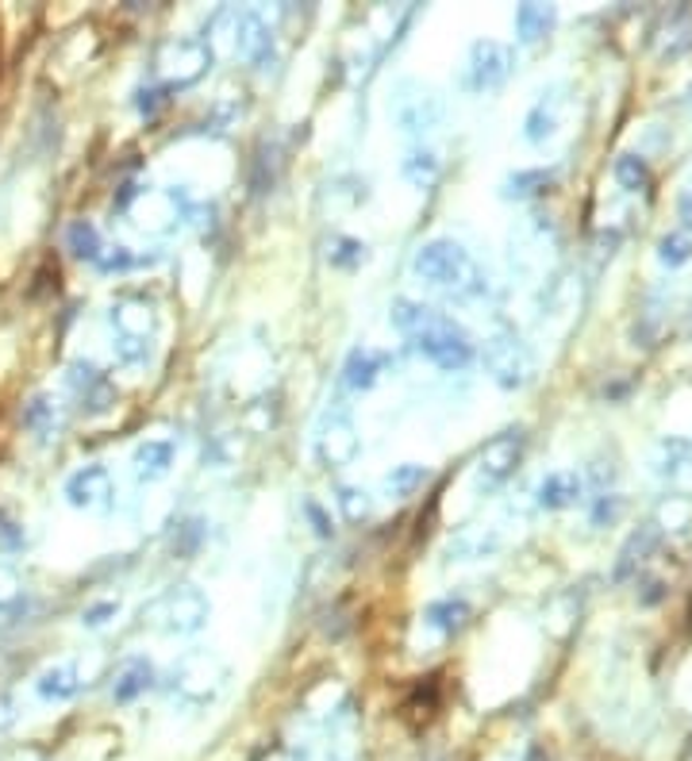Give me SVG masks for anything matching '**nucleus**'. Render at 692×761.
Instances as JSON below:
<instances>
[{
  "label": "nucleus",
  "instance_id": "4be33fe9",
  "mask_svg": "<svg viewBox=\"0 0 692 761\" xmlns=\"http://www.w3.org/2000/svg\"><path fill=\"white\" fill-rule=\"evenodd\" d=\"M400 173H404L408 185L415 189H435L442 178V162L435 150H427V146H412L404 155V162H400Z\"/></svg>",
  "mask_w": 692,
  "mask_h": 761
},
{
  "label": "nucleus",
  "instance_id": "20e7f679",
  "mask_svg": "<svg viewBox=\"0 0 692 761\" xmlns=\"http://www.w3.org/2000/svg\"><path fill=\"white\" fill-rule=\"evenodd\" d=\"M228 685V665L213 654V650H189L173 662L170 669V692L178 704L204 708L213 704Z\"/></svg>",
  "mask_w": 692,
  "mask_h": 761
},
{
  "label": "nucleus",
  "instance_id": "f257e3e1",
  "mask_svg": "<svg viewBox=\"0 0 692 761\" xmlns=\"http://www.w3.org/2000/svg\"><path fill=\"white\" fill-rule=\"evenodd\" d=\"M389 319L408 339V347L420 358H427L432 365H439V370L458 373L477 358V347H473V339L465 335V327L454 324L450 316H442V312H435L432 304L397 297L389 309Z\"/></svg>",
  "mask_w": 692,
  "mask_h": 761
},
{
  "label": "nucleus",
  "instance_id": "f03ea898",
  "mask_svg": "<svg viewBox=\"0 0 692 761\" xmlns=\"http://www.w3.org/2000/svg\"><path fill=\"white\" fill-rule=\"evenodd\" d=\"M412 274L432 285V289H442L458 300L489 297V277L481 274L473 254L462 243H454V239H432V243L420 246L412 258Z\"/></svg>",
  "mask_w": 692,
  "mask_h": 761
},
{
  "label": "nucleus",
  "instance_id": "39448f33",
  "mask_svg": "<svg viewBox=\"0 0 692 761\" xmlns=\"http://www.w3.org/2000/svg\"><path fill=\"white\" fill-rule=\"evenodd\" d=\"M389 112H392V120H397V128L408 131V135H432V131H439L442 120H447V100H442V93L435 89V85L404 77V82H397V89H392Z\"/></svg>",
  "mask_w": 692,
  "mask_h": 761
},
{
  "label": "nucleus",
  "instance_id": "72a5a7b5",
  "mask_svg": "<svg viewBox=\"0 0 692 761\" xmlns=\"http://www.w3.org/2000/svg\"><path fill=\"white\" fill-rule=\"evenodd\" d=\"M666 47H661V55L666 58H681L684 50L692 47V20L689 12H677V16H669V27H666Z\"/></svg>",
  "mask_w": 692,
  "mask_h": 761
},
{
  "label": "nucleus",
  "instance_id": "79ce46f5",
  "mask_svg": "<svg viewBox=\"0 0 692 761\" xmlns=\"http://www.w3.org/2000/svg\"><path fill=\"white\" fill-rule=\"evenodd\" d=\"M623 516V500H619L616 493H600L593 504V523L604 527V523H616V519Z\"/></svg>",
  "mask_w": 692,
  "mask_h": 761
},
{
  "label": "nucleus",
  "instance_id": "9d476101",
  "mask_svg": "<svg viewBox=\"0 0 692 761\" xmlns=\"http://www.w3.org/2000/svg\"><path fill=\"white\" fill-rule=\"evenodd\" d=\"M316 454L327 470H342V466H351L354 458H359L362 435H359V427H354L351 415L347 412L327 415L324 427H319V438H316Z\"/></svg>",
  "mask_w": 692,
  "mask_h": 761
},
{
  "label": "nucleus",
  "instance_id": "a878e982",
  "mask_svg": "<svg viewBox=\"0 0 692 761\" xmlns=\"http://www.w3.org/2000/svg\"><path fill=\"white\" fill-rule=\"evenodd\" d=\"M65 243H70L74 258H85V262H97L100 251H105V243H100V231L89 224V219H74V224H70V231H65Z\"/></svg>",
  "mask_w": 692,
  "mask_h": 761
},
{
  "label": "nucleus",
  "instance_id": "2eb2a0df",
  "mask_svg": "<svg viewBox=\"0 0 692 761\" xmlns=\"http://www.w3.org/2000/svg\"><path fill=\"white\" fill-rule=\"evenodd\" d=\"M389 365H392V358L381 354V350L354 347L351 354H347V362H342V380H347L354 392H366L381 380V373L389 370Z\"/></svg>",
  "mask_w": 692,
  "mask_h": 761
},
{
  "label": "nucleus",
  "instance_id": "aec40b11",
  "mask_svg": "<svg viewBox=\"0 0 692 761\" xmlns=\"http://www.w3.org/2000/svg\"><path fill=\"white\" fill-rule=\"evenodd\" d=\"M173 443L170 438H147V443H138L135 454H131V466H135V478L138 481H162L166 473L173 470Z\"/></svg>",
  "mask_w": 692,
  "mask_h": 761
},
{
  "label": "nucleus",
  "instance_id": "58836bf2",
  "mask_svg": "<svg viewBox=\"0 0 692 761\" xmlns=\"http://www.w3.org/2000/svg\"><path fill=\"white\" fill-rule=\"evenodd\" d=\"M684 458H689V443H681V438H669V443L658 446V470H661V473L681 470Z\"/></svg>",
  "mask_w": 692,
  "mask_h": 761
},
{
  "label": "nucleus",
  "instance_id": "6ab92c4d",
  "mask_svg": "<svg viewBox=\"0 0 692 761\" xmlns=\"http://www.w3.org/2000/svg\"><path fill=\"white\" fill-rule=\"evenodd\" d=\"M35 692H39L47 704H65L82 692V673H77L74 662H58L47 665V669L35 677Z\"/></svg>",
  "mask_w": 692,
  "mask_h": 761
},
{
  "label": "nucleus",
  "instance_id": "a211bd4d",
  "mask_svg": "<svg viewBox=\"0 0 692 761\" xmlns=\"http://www.w3.org/2000/svg\"><path fill=\"white\" fill-rule=\"evenodd\" d=\"M581 488H585V481H581L573 470H554L538 481L535 500H538V508H546V511H562V508H573V504L581 500Z\"/></svg>",
  "mask_w": 692,
  "mask_h": 761
},
{
  "label": "nucleus",
  "instance_id": "f3484780",
  "mask_svg": "<svg viewBox=\"0 0 692 761\" xmlns=\"http://www.w3.org/2000/svg\"><path fill=\"white\" fill-rule=\"evenodd\" d=\"M658 543H661L658 523H643L639 531H631L628 543H623V551H619L616 581H628V577H635L639 566H646V561H651V554L658 551Z\"/></svg>",
  "mask_w": 692,
  "mask_h": 761
},
{
  "label": "nucleus",
  "instance_id": "bb28decb",
  "mask_svg": "<svg viewBox=\"0 0 692 761\" xmlns=\"http://www.w3.org/2000/svg\"><path fill=\"white\" fill-rule=\"evenodd\" d=\"M427 478H432V473H427V466L404 462V466H397V470H392L389 478H385V488H389V496L404 500V496H415V493H420Z\"/></svg>",
  "mask_w": 692,
  "mask_h": 761
},
{
  "label": "nucleus",
  "instance_id": "7ed1b4c3",
  "mask_svg": "<svg viewBox=\"0 0 692 761\" xmlns=\"http://www.w3.org/2000/svg\"><path fill=\"white\" fill-rule=\"evenodd\" d=\"M208 616H213V604L201 589L173 584L143 607V627L166 635V639H189V635H201L208 627Z\"/></svg>",
  "mask_w": 692,
  "mask_h": 761
},
{
  "label": "nucleus",
  "instance_id": "6e6552de",
  "mask_svg": "<svg viewBox=\"0 0 692 761\" xmlns=\"http://www.w3.org/2000/svg\"><path fill=\"white\" fill-rule=\"evenodd\" d=\"M523 446H527V438H523L520 427L505 431V435H497V438H489V443H485V450H481V458H477V485L485 488V493L500 488L515 470H520Z\"/></svg>",
  "mask_w": 692,
  "mask_h": 761
},
{
  "label": "nucleus",
  "instance_id": "5701e85b",
  "mask_svg": "<svg viewBox=\"0 0 692 761\" xmlns=\"http://www.w3.org/2000/svg\"><path fill=\"white\" fill-rule=\"evenodd\" d=\"M470 604L465 600H454V596H447V600H435V604H427V612H424V624L432 627V631H439V635H458L465 624H470Z\"/></svg>",
  "mask_w": 692,
  "mask_h": 761
},
{
  "label": "nucleus",
  "instance_id": "7c9ffc66",
  "mask_svg": "<svg viewBox=\"0 0 692 761\" xmlns=\"http://www.w3.org/2000/svg\"><path fill=\"white\" fill-rule=\"evenodd\" d=\"M554 185V170H520L505 181V196H535Z\"/></svg>",
  "mask_w": 692,
  "mask_h": 761
},
{
  "label": "nucleus",
  "instance_id": "473e14b6",
  "mask_svg": "<svg viewBox=\"0 0 692 761\" xmlns=\"http://www.w3.org/2000/svg\"><path fill=\"white\" fill-rule=\"evenodd\" d=\"M339 508H342V516L351 519V523H362V519H369L374 516V496L366 493V488H354V485H342L339 488Z\"/></svg>",
  "mask_w": 692,
  "mask_h": 761
},
{
  "label": "nucleus",
  "instance_id": "b1692460",
  "mask_svg": "<svg viewBox=\"0 0 692 761\" xmlns=\"http://www.w3.org/2000/svg\"><path fill=\"white\" fill-rule=\"evenodd\" d=\"M497 535H489V531H481V527H473V531H462L458 539H450L447 546V558L454 561H473V558H489L493 551H497Z\"/></svg>",
  "mask_w": 692,
  "mask_h": 761
},
{
  "label": "nucleus",
  "instance_id": "4c0bfd02",
  "mask_svg": "<svg viewBox=\"0 0 692 761\" xmlns=\"http://www.w3.org/2000/svg\"><path fill=\"white\" fill-rule=\"evenodd\" d=\"M116 358L123 365H147L155 358V342H138V339H116Z\"/></svg>",
  "mask_w": 692,
  "mask_h": 761
},
{
  "label": "nucleus",
  "instance_id": "412c9836",
  "mask_svg": "<svg viewBox=\"0 0 692 761\" xmlns=\"http://www.w3.org/2000/svg\"><path fill=\"white\" fill-rule=\"evenodd\" d=\"M558 120H562V97H558V89H550L531 105L527 120H523V135H527L531 143H546V138H554V131H558Z\"/></svg>",
  "mask_w": 692,
  "mask_h": 761
},
{
  "label": "nucleus",
  "instance_id": "c03bdc74",
  "mask_svg": "<svg viewBox=\"0 0 692 761\" xmlns=\"http://www.w3.org/2000/svg\"><path fill=\"white\" fill-rule=\"evenodd\" d=\"M304 516H308V523H312V531H316V539H331V535H335L331 516H327V511L319 508L316 500H304Z\"/></svg>",
  "mask_w": 692,
  "mask_h": 761
},
{
  "label": "nucleus",
  "instance_id": "49530a36",
  "mask_svg": "<svg viewBox=\"0 0 692 761\" xmlns=\"http://www.w3.org/2000/svg\"><path fill=\"white\" fill-rule=\"evenodd\" d=\"M16 723V708H12L9 697H0V730H9Z\"/></svg>",
  "mask_w": 692,
  "mask_h": 761
},
{
  "label": "nucleus",
  "instance_id": "f8f14e48",
  "mask_svg": "<svg viewBox=\"0 0 692 761\" xmlns=\"http://www.w3.org/2000/svg\"><path fill=\"white\" fill-rule=\"evenodd\" d=\"M112 473L105 466H82L74 478L65 481V500L82 511H108L112 508Z\"/></svg>",
  "mask_w": 692,
  "mask_h": 761
},
{
  "label": "nucleus",
  "instance_id": "c85d7f7f",
  "mask_svg": "<svg viewBox=\"0 0 692 761\" xmlns=\"http://www.w3.org/2000/svg\"><path fill=\"white\" fill-rule=\"evenodd\" d=\"M366 258H369V246L359 243V239L331 235V243H327V262H331V266H339V269H359Z\"/></svg>",
  "mask_w": 692,
  "mask_h": 761
},
{
  "label": "nucleus",
  "instance_id": "ea45409f",
  "mask_svg": "<svg viewBox=\"0 0 692 761\" xmlns=\"http://www.w3.org/2000/svg\"><path fill=\"white\" fill-rule=\"evenodd\" d=\"M143 258H135V254L128 251V246H112V251H100V258H97V266L105 269V274H123V269H131V266H138Z\"/></svg>",
  "mask_w": 692,
  "mask_h": 761
},
{
  "label": "nucleus",
  "instance_id": "37998d69",
  "mask_svg": "<svg viewBox=\"0 0 692 761\" xmlns=\"http://www.w3.org/2000/svg\"><path fill=\"white\" fill-rule=\"evenodd\" d=\"M170 100V89L166 85H150V89H138V112L143 116H158V108Z\"/></svg>",
  "mask_w": 692,
  "mask_h": 761
},
{
  "label": "nucleus",
  "instance_id": "e433bc0d",
  "mask_svg": "<svg viewBox=\"0 0 692 761\" xmlns=\"http://www.w3.org/2000/svg\"><path fill=\"white\" fill-rule=\"evenodd\" d=\"M201 539H204V523L201 519H189V523L178 527V535H173V554H178V558H193Z\"/></svg>",
  "mask_w": 692,
  "mask_h": 761
},
{
  "label": "nucleus",
  "instance_id": "de8ad7c7",
  "mask_svg": "<svg viewBox=\"0 0 692 761\" xmlns=\"http://www.w3.org/2000/svg\"><path fill=\"white\" fill-rule=\"evenodd\" d=\"M327 761H354V753H351V750H342V746H335V750L327 753Z\"/></svg>",
  "mask_w": 692,
  "mask_h": 761
},
{
  "label": "nucleus",
  "instance_id": "2f4dec72",
  "mask_svg": "<svg viewBox=\"0 0 692 761\" xmlns=\"http://www.w3.org/2000/svg\"><path fill=\"white\" fill-rule=\"evenodd\" d=\"M692 523V500L689 496H666L658 504V531H681Z\"/></svg>",
  "mask_w": 692,
  "mask_h": 761
},
{
  "label": "nucleus",
  "instance_id": "0eeeda50",
  "mask_svg": "<svg viewBox=\"0 0 692 761\" xmlns=\"http://www.w3.org/2000/svg\"><path fill=\"white\" fill-rule=\"evenodd\" d=\"M481 365H485V373L508 392L523 389V385L535 377V354H531V347L515 331L493 335V339L485 342V350H481Z\"/></svg>",
  "mask_w": 692,
  "mask_h": 761
},
{
  "label": "nucleus",
  "instance_id": "423d86ee",
  "mask_svg": "<svg viewBox=\"0 0 692 761\" xmlns=\"http://www.w3.org/2000/svg\"><path fill=\"white\" fill-rule=\"evenodd\" d=\"M155 70L162 77L166 89H189L213 70V47L204 39H189V35H178V39H166L155 55Z\"/></svg>",
  "mask_w": 692,
  "mask_h": 761
},
{
  "label": "nucleus",
  "instance_id": "1a4fd4ad",
  "mask_svg": "<svg viewBox=\"0 0 692 761\" xmlns=\"http://www.w3.org/2000/svg\"><path fill=\"white\" fill-rule=\"evenodd\" d=\"M512 47L497 39H477L470 47V62H465V77H470V89L493 93L512 77Z\"/></svg>",
  "mask_w": 692,
  "mask_h": 761
},
{
  "label": "nucleus",
  "instance_id": "4468645a",
  "mask_svg": "<svg viewBox=\"0 0 692 761\" xmlns=\"http://www.w3.org/2000/svg\"><path fill=\"white\" fill-rule=\"evenodd\" d=\"M112 327H116V339L155 342V335H158L155 304H150V300H120V304H112Z\"/></svg>",
  "mask_w": 692,
  "mask_h": 761
},
{
  "label": "nucleus",
  "instance_id": "c756f323",
  "mask_svg": "<svg viewBox=\"0 0 692 761\" xmlns=\"http://www.w3.org/2000/svg\"><path fill=\"white\" fill-rule=\"evenodd\" d=\"M689 258H692V235H689V231H669V235H661V243H658V262H661V266L681 269Z\"/></svg>",
  "mask_w": 692,
  "mask_h": 761
},
{
  "label": "nucleus",
  "instance_id": "f704fd0d",
  "mask_svg": "<svg viewBox=\"0 0 692 761\" xmlns=\"http://www.w3.org/2000/svg\"><path fill=\"white\" fill-rule=\"evenodd\" d=\"M24 423L35 431V435L47 438L50 431L58 427V415H54V404H50V397H35L32 404L24 408Z\"/></svg>",
  "mask_w": 692,
  "mask_h": 761
},
{
  "label": "nucleus",
  "instance_id": "ddd939ff",
  "mask_svg": "<svg viewBox=\"0 0 692 761\" xmlns=\"http://www.w3.org/2000/svg\"><path fill=\"white\" fill-rule=\"evenodd\" d=\"M65 385L74 389V397L82 400V408L89 412H108L116 404V385L97 370L93 362H74L65 373Z\"/></svg>",
  "mask_w": 692,
  "mask_h": 761
},
{
  "label": "nucleus",
  "instance_id": "9b49d317",
  "mask_svg": "<svg viewBox=\"0 0 692 761\" xmlns=\"http://www.w3.org/2000/svg\"><path fill=\"white\" fill-rule=\"evenodd\" d=\"M235 55L254 70H269L277 62V39L274 27L258 12H239L235 20Z\"/></svg>",
  "mask_w": 692,
  "mask_h": 761
},
{
  "label": "nucleus",
  "instance_id": "dca6fc26",
  "mask_svg": "<svg viewBox=\"0 0 692 761\" xmlns=\"http://www.w3.org/2000/svg\"><path fill=\"white\" fill-rule=\"evenodd\" d=\"M155 680H158V673L147 657H131V662H123L120 669H116L112 700L116 704H135L138 697H147V692L155 689Z\"/></svg>",
  "mask_w": 692,
  "mask_h": 761
},
{
  "label": "nucleus",
  "instance_id": "a18cd8bd",
  "mask_svg": "<svg viewBox=\"0 0 692 761\" xmlns=\"http://www.w3.org/2000/svg\"><path fill=\"white\" fill-rule=\"evenodd\" d=\"M116 612H120V604H116V600H105V604H89L82 612V627H105L108 619L116 616Z\"/></svg>",
  "mask_w": 692,
  "mask_h": 761
},
{
  "label": "nucleus",
  "instance_id": "c9c22d12",
  "mask_svg": "<svg viewBox=\"0 0 692 761\" xmlns=\"http://www.w3.org/2000/svg\"><path fill=\"white\" fill-rule=\"evenodd\" d=\"M20 600H24V581H20L16 569L0 561V612H12V607H20Z\"/></svg>",
  "mask_w": 692,
  "mask_h": 761
},
{
  "label": "nucleus",
  "instance_id": "cd10ccee",
  "mask_svg": "<svg viewBox=\"0 0 692 761\" xmlns=\"http://www.w3.org/2000/svg\"><path fill=\"white\" fill-rule=\"evenodd\" d=\"M616 181L628 193H646L651 189V166H646V158L643 155H619L616 158Z\"/></svg>",
  "mask_w": 692,
  "mask_h": 761
},
{
  "label": "nucleus",
  "instance_id": "393cba45",
  "mask_svg": "<svg viewBox=\"0 0 692 761\" xmlns=\"http://www.w3.org/2000/svg\"><path fill=\"white\" fill-rule=\"evenodd\" d=\"M554 24V9L550 4H520L515 9V35L523 43H538Z\"/></svg>",
  "mask_w": 692,
  "mask_h": 761
},
{
  "label": "nucleus",
  "instance_id": "a19ab883",
  "mask_svg": "<svg viewBox=\"0 0 692 761\" xmlns=\"http://www.w3.org/2000/svg\"><path fill=\"white\" fill-rule=\"evenodd\" d=\"M24 527L9 516V511H0V554H16L24 546Z\"/></svg>",
  "mask_w": 692,
  "mask_h": 761
}]
</instances>
